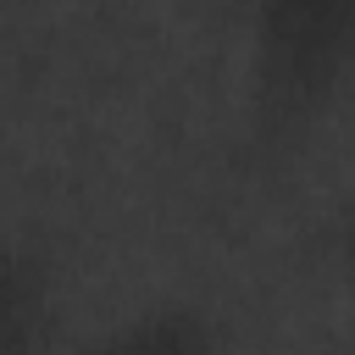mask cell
<instances>
[{"label":"cell","instance_id":"1","mask_svg":"<svg viewBox=\"0 0 355 355\" xmlns=\"http://www.w3.org/2000/svg\"><path fill=\"white\" fill-rule=\"evenodd\" d=\"M239 144L250 166L294 161L355 89V0H233Z\"/></svg>","mask_w":355,"mask_h":355},{"label":"cell","instance_id":"2","mask_svg":"<svg viewBox=\"0 0 355 355\" xmlns=\"http://www.w3.org/2000/svg\"><path fill=\"white\" fill-rule=\"evenodd\" d=\"M227 338L233 333H227L222 311H211L205 300H189V294H166V300L111 311V322L89 344L105 355H211Z\"/></svg>","mask_w":355,"mask_h":355},{"label":"cell","instance_id":"3","mask_svg":"<svg viewBox=\"0 0 355 355\" xmlns=\"http://www.w3.org/2000/svg\"><path fill=\"white\" fill-rule=\"evenodd\" d=\"M61 305L55 261L28 233H0V355H22L50 338Z\"/></svg>","mask_w":355,"mask_h":355},{"label":"cell","instance_id":"5","mask_svg":"<svg viewBox=\"0 0 355 355\" xmlns=\"http://www.w3.org/2000/svg\"><path fill=\"white\" fill-rule=\"evenodd\" d=\"M6 6H11V0H0V17H6Z\"/></svg>","mask_w":355,"mask_h":355},{"label":"cell","instance_id":"4","mask_svg":"<svg viewBox=\"0 0 355 355\" xmlns=\"http://www.w3.org/2000/svg\"><path fill=\"white\" fill-rule=\"evenodd\" d=\"M327 266H333L344 316H349V327H355V194L333 211V227H327Z\"/></svg>","mask_w":355,"mask_h":355}]
</instances>
